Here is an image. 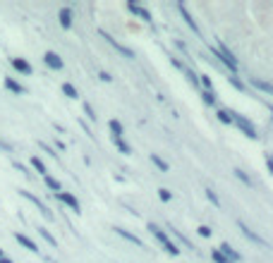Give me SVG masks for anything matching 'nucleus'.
Segmentation results:
<instances>
[{
    "instance_id": "f257e3e1",
    "label": "nucleus",
    "mask_w": 273,
    "mask_h": 263,
    "mask_svg": "<svg viewBox=\"0 0 273 263\" xmlns=\"http://www.w3.org/2000/svg\"><path fill=\"white\" fill-rule=\"evenodd\" d=\"M146 230L151 234H154V237H156L158 242H161V244H163V249L165 251H168V254L170 256H180V249H178V244H175V242L170 240V237H168V234H165V230L163 227H158L156 223H148L146 225Z\"/></svg>"
},
{
    "instance_id": "f03ea898",
    "label": "nucleus",
    "mask_w": 273,
    "mask_h": 263,
    "mask_svg": "<svg viewBox=\"0 0 273 263\" xmlns=\"http://www.w3.org/2000/svg\"><path fill=\"white\" fill-rule=\"evenodd\" d=\"M213 55H216V58H220V62H223L228 70L233 72V77H235V72H237V58L230 53V48H228L223 41H218V43H216V48H213Z\"/></svg>"
},
{
    "instance_id": "7ed1b4c3",
    "label": "nucleus",
    "mask_w": 273,
    "mask_h": 263,
    "mask_svg": "<svg viewBox=\"0 0 273 263\" xmlns=\"http://www.w3.org/2000/svg\"><path fill=\"white\" fill-rule=\"evenodd\" d=\"M230 115H233V124L237 127V129L244 134V137H250V139H257L259 134H257V127L247 120L244 115H240V113H235V110H230Z\"/></svg>"
},
{
    "instance_id": "20e7f679",
    "label": "nucleus",
    "mask_w": 273,
    "mask_h": 263,
    "mask_svg": "<svg viewBox=\"0 0 273 263\" xmlns=\"http://www.w3.org/2000/svg\"><path fill=\"white\" fill-rule=\"evenodd\" d=\"M98 34H101V39H106V43H110V46L115 48L117 53H122V55H125V58H130V60H134V50H132V48H127V46H122V43H117V41L113 39V36H110L108 31H103V29H101V31H98Z\"/></svg>"
},
{
    "instance_id": "39448f33",
    "label": "nucleus",
    "mask_w": 273,
    "mask_h": 263,
    "mask_svg": "<svg viewBox=\"0 0 273 263\" xmlns=\"http://www.w3.org/2000/svg\"><path fill=\"white\" fill-rule=\"evenodd\" d=\"M19 196H24V199H27V201H32L34 206H36V208L41 211V216L43 218H48V220H53V213H51V211H48V206L43 201H41L39 196H34V194H29V192H24V189H19Z\"/></svg>"
},
{
    "instance_id": "423d86ee",
    "label": "nucleus",
    "mask_w": 273,
    "mask_h": 263,
    "mask_svg": "<svg viewBox=\"0 0 273 263\" xmlns=\"http://www.w3.org/2000/svg\"><path fill=\"white\" fill-rule=\"evenodd\" d=\"M178 12L182 15V19H185V24H187L189 29L194 31L196 36H202V29H199V24L194 22V17L189 15V10H187V5H185V3H178Z\"/></svg>"
},
{
    "instance_id": "0eeeda50",
    "label": "nucleus",
    "mask_w": 273,
    "mask_h": 263,
    "mask_svg": "<svg viewBox=\"0 0 273 263\" xmlns=\"http://www.w3.org/2000/svg\"><path fill=\"white\" fill-rule=\"evenodd\" d=\"M43 62H46L48 67H51V70H55V72H60L65 67V62H63V58H60V55L55 53V50H48L46 55H43Z\"/></svg>"
},
{
    "instance_id": "6e6552de",
    "label": "nucleus",
    "mask_w": 273,
    "mask_h": 263,
    "mask_svg": "<svg viewBox=\"0 0 273 263\" xmlns=\"http://www.w3.org/2000/svg\"><path fill=\"white\" fill-rule=\"evenodd\" d=\"M127 8H130V12H134L137 17H141V19H144L146 24H154V17H151V12H148L146 8H141V5H137L134 0H130V3H127Z\"/></svg>"
},
{
    "instance_id": "1a4fd4ad",
    "label": "nucleus",
    "mask_w": 273,
    "mask_h": 263,
    "mask_svg": "<svg viewBox=\"0 0 273 263\" xmlns=\"http://www.w3.org/2000/svg\"><path fill=\"white\" fill-rule=\"evenodd\" d=\"M216 249H218L220 254L226 256V258H228L230 263H240V261H242V254H237V251H235V249L230 247L228 242H223V244H220V247H216Z\"/></svg>"
},
{
    "instance_id": "9d476101",
    "label": "nucleus",
    "mask_w": 273,
    "mask_h": 263,
    "mask_svg": "<svg viewBox=\"0 0 273 263\" xmlns=\"http://www.w3.org/2000/svg\"><path fill=\"white\" fill-rule=\"evenodd\" d=\"M237 225H240V232L244 234L247 240H252V242H254V244H261V247H268V242H266L264 237H259L257 232H252V230H250V227H247V225H244V223H242V220H240V223H237Z\"/></svg>"
},
{
    "instance_id": "9b49d317",
    "label": "nucleus",
    "mask_w": 273,
    "mask_h": 263,
    "mask_svg": "<svg viewBox=\"0 0 273 263\" xmlns=\"http://www.w3.org/2000/svg\"><path fill=\"white\" fill-rule=\"evenodd\" d=\"M10 65H12V67H15L19 74H27V77H29V74L34 72V67L27 60H24V58H12V60H10Z\"/></svg>"
},
{
    "instance_id": "f8f14e48",
    "label": "nucleus",
    "mask_w": 273,
    "mask_h": 263,
    "mask_svg": "<svg viewBox=\"0 0 273 263\" xmlns=\"http://www.w3.org/2000/svg\"><path fill=\"white\" fill-rule=\"evenodd\" d=\"M55 196H58V199H60V201H63L65 206H70V208L75 211V213H82V211H79V201L75 199V196H72L70 192H58Z\"/></svg>"
},
{
    "instance_id": "ddd939ff",
    "label": "nucleus",
    "mask_w": 273,
    "mask_h": 263,
    "mask_svg": "<svg viewBox=\"0 0 273 263\" xmlns=\"http://www.w3.org/2000/svg\"><path fill=\"white\" fill-rule=\"evenodd\" d=\"M115 230V234H120L125 242H130V244H134V247H144V242L137 237V234H132V232H127V230H122V227H113Z\"/></svg>"
},
{
    "instance_id": "4468645a",
    "label": "nucleus",
    "mask_w": 273,
    "mask_h": 263,
    "mask_svg": "<svg viewBox=\"0 0 273 263\" xmlns=\"http://www.w3.org/2000/svg\"><path fill=\"white\" fill-rule=\"evenodd\" d=\"M15 240L19 242V244H22L24 249H29L32 254H39V247H36V242H32V240H29V237H27V234H22V232H15Z\"/></svg>"
},
{
    "instance_id": "2eb2a0df",
    "label": "nucleus",
    "mask_w": 273,
    "mask_h": 263,
    "mask_svg": "<svg viewBox=\"0 0 273 263\" xmlns=\"http://www.w3.org/2000/svg\"><path fill=\"white\" fill-rule=\"evenodd\" d=\"M58 17H60V27H63V29H72V10L70 8H60Z\"/></svg>"
},
{
    "instance_id": "dca6fc26",
    "label": "nucleus",
    "mask_w": 273,
    "mask_h": 263,
    "mask_svg": "<svg viewBox=\"0 0 273 263\" xmlns=\"http://www.w3.org/2000/svg\"><path fill=\"white\" fill-rule=\"evenodd\" d=\"M250 84L254 86V89H259V91H264V93H268V96H273V84H271V82H264V79H257V77H254Z\"/></svg>"
},
{
    "instance_id": "f3484780",
    "label": "nucleus",
    "mask_w": 273,
    "mask_h": 263,
    "mask_svg": "<svg viewBox=\"0 0 273 263\" xmlns=\"http://www.w3.org/2000/svg\"><path fill=\"white\" fill-rule=\"evenodd\" d=\"M5 89H8V91H12V93H17V96L27 91V89H24V86L19 84V82H15L12 77H5Z\"/></svg>"
},
{
    "instance_id": "a211bd4d",
    "label": "nucleus",
    "mask_w": 273,
    "mask_h": 263,
    "mask_svg": "<svg viewBox=\"0 0 273 263\" xmlns=\"http://www.w3.org/2000/svg\"><path fill=\"white\" fill-rule=\"evenodd\" d=\"M108 127H110V132H113V139H122V134H125V129H122V124L117 122V120H110Z\"/></svg>"
},
{
    "instance_id": "6ab92c4d",
    "label": "nucleus",
    "mask_w": 273,
    "mask_h": 263,
    "mask_svg": "<svg viewBox=\"0 0 273 263\" xmlns=\"http://www.w3.org/2000/svg\"><path fill=\"white\" fill-rule=\"evenodd\" d=\"M32 168H34L36 172H39V175H43V177L48 175V168L43 165V161H41L39 155H34V158H32Z\"/></svg>"
},
{
    "instance_id": "aec40b11",
    "label": "nucleus",
    "mask_w": 273,
    "mask_h": 263,
    "mask_svg": "<svg viewBox=\"0 0 273 263\" xmlns=\"http://www.w3.org/2000/svg\"><path fill=\"white\" fill-rule=\"evenodd\" d=\"M151 163H154V165H156L161 172H168V170H170V165H168V163H165L161 155H156V153H151Z\"/></svg>"
},
{
    "instance_id": "412c9836",
    "label": "nucleus",
    "mask_w": 273,
    "mask_h": 263,
    "mask_svg": "<svg viewBox=\"0 0 273 263\" xmlns=\"http://www.w3.org/2000/svg\"><path fill=\"white\" fill-rule=\"evenodd\" d=\"M43 179H46V187H48V189H53L55 194H58V192H63V185H60V182H58V179H55V177H51V175H46V177H43Z\"/></svg>"
},
{
    "instance_id": "4be33fe9",
    "label": "nucleus",
    "mask_w": 273,
    "mask_h": 263,
    "mask_svg": "<svg viewBox=\"0 0 273 263\" xmlns=\"http://www.w3.org/2000/svg\"><path fill=\"white\" fill-rule=\"evenodd\" d=\"M216 115H218V120L223 124H233V115H230V110H228V108H218V113H216Z\"/></svg>"
},
{
    "instance_id": "5701e85b",
    "label": "nucleus",
    "mask_w": 273,
    "mask_h": 263,
    "mask_svg": "<svg viewBox=\"0 0 273 263\" xmlns=\"http://www.w3.org/2000/svg\"><path fill=\"white\" fill-rule=\"evenodd\" d=\"M63 93H65V96H67V98H72V101H75V98H79L77 89H75V86H72L70 82H65V84H63Z\"/></svg>"
},
{
    "instance_id": "b1692460",
    "label": "nucleus",
    "mask_w": 273,
    "mask_h": 263,
    "mask_svg": "<svg viewBox=\"0 0 273 263\" xmlns=\"http://www.w3.org/2000/svg\"><path fill=\"white\" fill-rule=\"evenodd\" d=\"M39 234H41V237H43V240H46L48 242V244H51V247H58V240H55V237H53V234H51V232H48V230H46V227H39Z\"/></svg>"
},
{
    "instance_id": "393cba45",
    "label": "nucleus",
    "mask_w": 273,
    "mask_h": 263,
    "mask_svg": "<svg viewBox=\"0 0 273 263\" xmlns=\"http://www.w3.org/2000/svg\"><path fill=\"white\" fill-rule=\"evenodd\" d=\"M168 230H172V234H175V237H178V240L182 242V244H185V249H189V251H192V249H194V247H192V242H189L187 237H185V234L180 232V230H175V227H168Z\"/></svg>"
},
{
    "instance_id": "a878e982",
    "label": "nucleus",
    "mask_w": 273,
    "mask_h": 263,
    "mask_svg": "<svg viewBox=\"0 0 273 263\" xmlns=\"http://www.w3.org/2000/svg\"><path fill=\"white\" fill-rule=\"evenodd\" d=\"M115 146H117V151H120V153H125V155L132 153V148H130V144H127V141H122V139H115Z\"/></svg>"
},
{
    "instance_id": "bb28decb",
    "label": "nucleus",
    "mask_w": 273,
    "mask_h": 263,
    "mask_svg": "<svg viewBox=\"0 0 273 263\" xmlns=\"http://www.w3.org/2000/svg\"><path fill=\"white\" fill-rule=\"evenodd\" d=\"M202 98H204V103H206V106H216V93H213V91H204V89H202Z\"/></svg>"
},
{
    "instance_id": "cd10ccee",
    "label": "nucleus",
    "mask_w": 273,
    "mask_h": 263,
    "mask_svg": "<svg viewBox=\"0 0 273 263\" xmlns=\"http://www.w3.org/2000/svg\"><path fill=\"white\" fill-rule=\"evenodd\" d=\"M206 199H209V201L213 203L216 208H220V199L216 196V192H213V189H206Z\"/></svg>"
},
{
    "instance_id": "c85d7f7f",
    "label": "nucleus",
    "mask_w": 273,
    "mask_h": 263,
    "mask_svg": "<svg viewBox=\"0 0 273 263\" xmlns=\"http://www.w3.org/2000/svg\"><path fill=\"white\" fill-rule=\"evenodd\" d=\"M211 258H213V261H216V263H230V261H228V258H226V256L220 254L218 249H211Z\"/></svg>"
},
{
    "instance_id": "c756f323",
    "label": "nucleus",
    "mask_w": 273,
    "mask_h": 263,
    "mask_svg": "<svg viewBox=\"0 0 273 263\" xmlns=\"http://www.w3.org/2000/svg\"><path fill=\"white\" fill-rule=\"evenodd\" d=\"M228 82H230V84H233L235 89H237V91H247V86H244V82H240L237 77H228Z\"/></svg>"
},
{
    "instance_id": "7c9ffc66",
    "label": "nucleus",
    "mask_w": 273,
    "mask_h": 263,
    "mask_svg": "<svg viewBox=\"0 0 273 263\" xmlns=\"http://www.w3.org/2000/svg\"><path fill=\"white\" fill-rule=\"evenodd\" d=\"M235 177H237V179H242V182H244V185H252L250 175H247V172H244V170H240V168H237V170H235Z\"/></svg>"
},
{
    "instance_id": "2f4dec72",
    "label": "nucleus",
    "mask_w": 273,
    "mask_h": 263,
    "mask_svg": "<svg viewBox=\"0 0 273 263\" xmlns=\"http://www.w3.org/2000/svg\"><path fill=\"white\" fill-rule=\"evenodd\" d=\"M158 199H161V201L163 203H168L172 199V194H170V189H158Z\"/></svg>"
},
{
    "instance_id": "473e14b6",
    "label": "nucleus",
    "mask_w": 273,
    "mask_h": 263,
    "mask_svg": "<svg viewBox=\"0 0 273 263\" xmlns=\"http://www.w3.org/2000/svg\"><path fill=\"white\" fill-rule=\"evenodd\" d=\"M199 84L204 86V91H213V84H211V79L206 77V74H202V79H199Z\"/></svg>"
},
{
    "instance_id": "72a5a7b5",
    "label": "nucleus",
    "mask_w": 273,
    "mask_h": 263,
    "mask_svg": "<svg viewBox=\"0 0 273 263\" xmlns=\"http://www.w3.org/2000/svg\"><path fill=\"white\" fill-rule=\"evenodd\" d=\"M182 74H185V77H187V79H189V82H192V84H194V86H199V77H196V74H194V72H192V70H189V67H187V70H185V72H182Z\"/></svg>"
},
{
    "instance_id": "f704fd0d",
    "label": "nucleus",
    "mask_w": 273,
    "mask_h": 263,
    "mask_svg": "<svg viewBox=\"0 0 273 263\" xmlns=\"http://www.w3.org/2000/svg\"><path fill=\"white\" fill-rule=\"evenodd\" d=\"M170 62H172V67H175V70H180V72L187 70V65H185V62H180L178 58H170Z\"/></svg>"
},
{
    "instance_id": "c9c22d12",
    "label": "nucleus",
    "mask_w": 273,
    "mask_h": 263,
    "mask_svg": "<svg viewBox=\"0 0 273 263\" xmlns=\"http://www.w3.org/2000/svg\"><path fill=\"white\" fill-rule=\"evenodd\" d=\"M84 113L89 115V120H96V113H94V108H91L89 103H84Z\"/></svg>"
},
{
    "instance_id": "e433bc0d",
    "label": "nucleus",
    "mask_w": 273,
    "mask_h": 263,
    "mask_svg": "<svg viewBox=\"0 0 273 263\" xmlns=\"http://www.w3.org/2000/svg\"><path fill=\"white\" fill-rule=\"evenodd\" d=\"M199 234L202 237H211V227L209 225H199Z\"/></svg>"
},
{
    "instance_id": "4c0bfd02",
    "label": "nucleus",
    "mask_w": 273,
    "mask_h": 263,
    "mask_svg": "<svg viewBox=\"0 0 273 263\" xmlns=\"http://www.w3.org/2000/svg\"><path fill=\"white\" fill-rule=\"evenodd\" d=\"M39 146H41V148H43V151H48V153H51V155H53V158H58V153H55V151H53V148H51V146H48V144H46V141H39Z\"/></svg>"
},
{
    "instance_id": "58836bf2",
    "label": "nucleus",
    "mask_w": 273,
    "mask_h": 263,
    "mask_svg": "<svg viewBox=\"0 0 273 263\" xmlns=\"http://www.w3.org/2000/svg\"><path fill=\"white\" fill-rule=\"evenodd\" d=\"M175 48H178V50H182V55H187V46H185V41L175 39Z\"/></svg>"
},
{
    "instance_id": "ea45409f",
    "label": "nucleus",
    "mask_w": 273,
    "mask_h": 263,
    "mask_svg": "<svg viewBox=\"0 0 273 263\" xmlns=\"http://www.w3.org/2000/svg\"><path fill=\"white\" fill-rule=\"evenodd\" d=\"M12 165H15V168H17V170H19V172H24V175H32V172H29V170H27V168H24V165H22V163H12Z\"/></svg>"
},
{
    "instance_id": "a19ab883",
    "label": "nucleus",
    "mask_w": 273,
    "mask_h": 263,
    "mask_svg": "<svg viewBox=\"0 0 273 263\" xmlns=\"http://www.w3.org/2000/svg\"><path fill=\"white\" fill-rule=\"evenodd\" d=\"M98 79H101V82H110V79H113V77H110L108 72H101V74H98Z\"/></svg>"
},
{
    "instance_id": "79ce46f5",
    "label": "nucleus",
    "mask_w": 273,
    "mask_h": 263,
    "mask_svg": "<svg viewBox=\"0 0 273 263\" xmlns=\"http://www.w3.org/2000/svg\"><path fill=\"white\" fill-rule=\"evenodd\" d=\"M0 263H12V258H8V256H3V258H0Z\"/></svg>"
},
{
    "instance_id": "37998d69",
    "label": "nucleus",
    "mask_w": 273,
    "mask_h": 263,
    "mask_svg": "<svg viewBox=\"0 0 273 263\" xmlns=\"http://www.w3.org/2000/svg\"><path fill=\"white\" fill-rule=\"evenodd\" d=\"M268 170L273 172V158H268Z\"/></svg>"
},
{
    "instance_id": "c03bdc74",
    "label": "nucleus",
    "mask_w": 273,
    "mask_h": 263,
    "mask_svg": "<svg viewBox=\"0 0 273 263\" xmlns=\"http://www.w3.org/2000/svg\"><path fill=\"white\" fill-rule=\"evenodd\" d=\"M3 256H5V254H3V249H0V258H3Z\"/></svg>"
}]
</instances>
